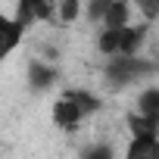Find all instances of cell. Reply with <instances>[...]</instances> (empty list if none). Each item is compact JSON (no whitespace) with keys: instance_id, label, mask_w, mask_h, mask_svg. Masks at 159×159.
<instances>
[{"instance_id":"6da1fadb","label":"cell","mask_w":159,"mask_h":159,"mask_svg":"<svg viewBox=\"0 0 159 159\" xmlns=\"http://www.w3.org/2000/svg\"><path fill=\"white\" fill-rule=\"evenodd\" d=\"M140 38H143V31H140V28H131V25H125V28H106L103 38H100V50H103V53L131 56L134 47L140 44Z\"/></svg>"},{"instance_id":"7a4b0ae2","label":"cell","mask_w":159,"mask_h":159,"mask_svg":"<svg viewBox=\"0 0 159 159\" xmlns=\"http://www.w3.org/2000/svg\"><path fill=\"white\" fill-rule=\"evenodd\" d=\"M150 69H153V66H147V62H140V59H134V56H119L116 62H109L106 78L116 81V84H128V81H134L137 75L150 72Z\"/></svg>"},{"instance_id":"3957f363","label":"cell","mask_w":159,"mask_h":159,"mask_svg":"<svg viewBox=\"0 0 159 159\" xmlns=\"http://www.w3.org/2000/svg\"><path fill=\"white\" fill-rule=\"evenodd\" d=\"M84 119V112H81V106H78L69 94L53 106V122L59 125V128H66V131H72V128H78V122Z\"/></svg>"},{"instance_id":"277c9868","label":"cell","mask_w":159,"mask_h":159,"mask_svg":"<svg viewBox=\"0 0 159 159\" xmlns=\"http://www.w3.org/2000/svg\"><path fill=\"white\" fill-rule=\"evenodd\" d=\"M125 159H159V140L156 134H147V137H134Z\"/></svg>"},{"instance_id":"5b68a950","label":"cell","mask_w":159,"mask_h":159,"mask_svg":"<svg viewBox=\"0 0 159 159\" xmlns=\"http://www.w3.org/2000/svg\"><path fill=\"white\" fill-rule=\"evenodd\" d=\"M0 28H3V53H13L22 31H25V25L19 19H0Z\"/></svg>"},{"instance_id":"8992f818","label":"cell","mask_w":159,"mask_h":159,"mask_svg":"<svg viewBox=\"0 0 159 159\" xmlns=\"http://www.w3.org/2000/svg\"><path fill=\"white\" fill-rule=\"evenodd\" d=\"M53 78H56V72H53L50 66H44V62H31V66H28V81H31V88L44 91V88L53 84Z\"/></svg>"},{"instance_id":"52a82bcc","label":"cell","mask_w":159,"mask_h":159,"mask_svg":"<svg viewBox=\"0 0 159 159\" xmlns=\"http://www.w3.org/2000/svg\"><path fill=\"white\" fill-rule=\"evenodd\" d=\"M128 128H131L134 137H147V134H156V131H159V119H150V116L137 112V116L128 119Z\"/></svg>"},{"instance_id":"ba28073f","label":"cell","mask_w":159,"mask_h":159,"mask_svg":"<svg viewBox=\"0 0 159 159\" xmlns=\"http://www.w3.org/2000/svg\"><path fill=\"white\" fill-rule=\"evenodd\" d=\"M103 22H106V28H125L128 25V3L125 0H116V3L106 10Z\"/></svg>"},{"instance_id":"9c48e42d","label":"cell","mask_w":159,"mask_h":159,"mask_svg":"<svg viewBox=\"0 0 159 159\" xmlns=\"http://www.w3.org/2000/svg\"><path fill=\"white\" fill-rule=\"evenodd\" d=\"M137 109H140L143 116H150V119H159V88H153V91L140 94V100H137Z\"/></svg>"},{"instance_id":"30bf717a","label":"cell","mask_w":159,"mask_h":159,"mask_svg":"<svg viewBox=\"0 0 159 159\" xmlns=\"http://www.w3.org/2000/svg\"><path fill=\"white\" fill-rule=\"evenodd\" d=\"M69 97L78 103V106H81V112L88 116V112H97L100 109V100L94 97V94H88V91H69Z\"/></svg>"},{"instance_id":"8fae6325","label":"cell","mask_w":159,"mask_h":159,"mask_svg":"<svg viewBox=\"0 0 159 159\" xmlns=\"http://www.w3.org/2000/svg\"><path fill=\"white\" fill-rule=\"evenodd\" d=\"M78 10H81V0H62V7H59V16H62V22H75Z\"/></svg>"},{"instance_id":"7c38bea8","label":"cell","mask_w":159,"mask_h":159,"mask_svg":"<svg viewBox=\"0 0 159 159\" xmlns=\"http://www.w3.org/2000/svg\"><path fill=\"white\" fill-rule=\"evenodd\" d=\"M84 159H112V150H109L106 143H97V147L84 150Z\"/></svg>"},{"instance_id":"4fadbf2b","label":"cell","mask_w":159,"mask_h":159,"mask_svg":"<svg viewBox=\"0 0 159 159\" xmlns=\"http://www.w3.org/2000/svg\"><path fill=\"white\" fill-rule=\"evenodd\" d=\"M112 3H116V0H91V19H103Z\"/></svg>"},{"instance_id":"5bb4252c","label":"cell","mask_w":159,"mask_h":159,"mask_svg":"<svg viewBox=\"0 0 159 159\" xmlns=\"http://www.w3.org/2000/svg\"><path fill=\"white\" fill-rule=\"evenodd\" d=\"M22 25H28V22H34V10H31V0H19V16H16Z\"/></svg>"},{"instance_id":"9a60e30c","label":"cell","mask_w":159,"mask_h":159,"mask_svg":"<svg viewBox=\"0 0 159 159\" xmlns=\"http://www.w3.org/2000/svg\"><path fill=\"white\" fill-rule=\"evenodd\" d=\"M140 10H143L147 19H156V13H159V0H140Z\"/></svg>"}]
</instances>
